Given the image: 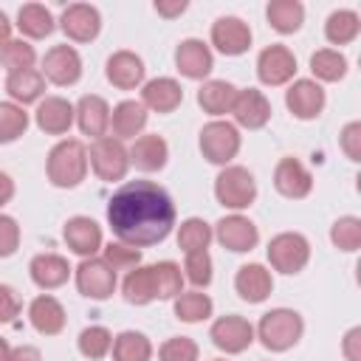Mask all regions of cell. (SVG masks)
Segmentation results:
<instances>
[{"mask_svg": "<svg viewBox=\"0 0 361 361\" xmlns=\"http://www.w3.org/2000/svg\"><path fill=\"white\" fill-rule=\"evenodd\" d=\"M110 127H113V135H116L118 141L141 135V130L147 127V107H144L141 102H135V99L118 102V104L110 110Z\"/></svg>", "mask_w": 361, "mask_h": 361, "instance_id": "cell-27", "label": "cell"}, {"mask_svg": "<svg viewBox=\"0 0 361 361\" xmlns=\"http://www.w3.org/2000/svg\"><path fill=\"white\" fill-rule=\"evenodd\" d=\"M212 361H226V358H212Z\"/></svg>", "mask_w": 361, "mask_h": 361, "instance_id": "cell-56", "label": "cell"}, {"mask_svg": "<svg viewBox=\"0 0 361 361\" xmlns=\"http://www.w3.org/2000/svg\"><path fill=\"white\" fill-rule=\"evenodd\" d=\"M8 39H11V23H8V17L0 11V48H3Z\"/></svg>", "mask_w": 361, "mask_h": 361, "instance_id": "cell-54", "label": "cell"}, {"mask_svg": "<svg viewBox=\"0 0 361 361\" xmlns=\"http://www.w3.org/2000/svg\"><path fill=\"white\" fill-rule=\"evenodd\" d=\"M28 271H31L34 285L42 288V290L62 288V285L68 282V276H71V265H68V259L59 257V254H37V257L31 259Z\"/></svg>", "mask_w": 361, "mask_h": 361, "instance_id": "cell-28", "label": "cell"}, {"mask_svg": "<svg viewBox=\"0 0 361 361\" xmlns=\"http://www.w3.org/2000/svg\"><path fill=\"white\" fill-rule=\"evenodd\" d=\"M212 310H214V302L200 290H186V293L175 296V316L180 322H189V324L206 322L212 316Z\"/></svg>", "mask_w": 361, "mask_h": 361, "instance_id": "cell-36", "label": "cell"}, {"mask_svg": "<svg viewBox=\"0 0 361 361\" xmlns=\"http://www.w3.org/2000/svg\"><path fill=\"white\" fill-rule=\"evenodd\" d=\"M34 118H37V127H39L42 133H48V135H65V133L71 130L73 118H76V110H73V104H71L68 99H62V96H45V99L37 104Z\"/></svg>", "mask_w": 361, "mask_h": 361, "instance_id": "cell-20", "label": "cell"}, {"mask_svg": "<svg viewBox=\"0 0 361 361\" xmlns=\"http://www.w3.org/2000/svg\"><path fill=\"white\" fill-rule=\"evenodd\" d=\"M274 186L282 197H290V200H299V197H307L310 189H313V175L307 172V166L296 158H282L274 169Z\"/></svg>", "mask_w": 361, "mask_h": 361, "instance_id": "cell-17", "label": "cell"}, {"mask_svg": "<svg viewBox=\"0 0 361 361\" xmlns=\"http://www.w3.org/2000/svg\"><path fill=\"white\" fill-rule=\"evenodd\" d=\"M324 102H327L324 87H322L316 79H296V82L288 87V93H285L288 110H290L296 118H302V121L316 118V116L324 110Z\"/></svg>", "mask_w": 361, "mask_h": 361, "instance_id": "cell-12", "label": "cell"}, {"mask_svg": "<svg viewBox=\"0 0 361 361\" xmlns=\"http://www.w3.org/2000/svg\"><path fill=\"white\" fill-rule=\"evenodd\" d=\"M102 259H104L116 274H118V271H133V268L141 262V251L116 240V243L104 245V257H102Z\"/></svg>", "mask_w": 361, "mask_h": 361, "instance_id": "cell-45", "label": "cell"}, {"mask_svg": "<svg viewBox=\"0 0 361 361\" xmlns=\"http://www.w3.org/2000/svg\"><path fill=\"white\" fill-rule=\"evenodd\" d=\"M87 164L93 166V172L102 180L113 183V180H121L127 175V169H130V152H127L124 141L104 135V138H96L93 141L90 155H87Z\"/></svg>", "mask_w": 361, "mask_h": 361, "instance_id": "cell-7", "label": "cell"}, {"mask_svg": "<svg viewBox=\"0 0 361 361\" xmlns=\"http://www.w3.org/2000/svg\"><path fill=\"white\" fill-rule=\"evenodd\" d=\"M45 172H48V180L54 186H59V189L79 186L85 180V175H87V149H85V144L76 141V138L59 141L48 152Z\"/></svg>", "mask_w": 361, "mask_h": 361, "instance_id": "cell-2", "label": "cell"}, {"mask_svg": "<svg viewBox=\"0 0 361 361\" xmlns=\"http://www.w3.org/2000/svg\"><path fill=\"white\" fill-rule=\"evenodd\" d=\"M124 299L130 305H149L155 302V282H152V268L149 265H135L124 276Z\"/></svg>", "mask_w": 361, "mask_h": 361, "instance_id": "cell-32", "label": "cell"}, {"mask_svg": "<svg viewBox=\"0 0 361 361\" xmlns=\"http://www.w3.org/2000/svg\"><path fill=\"white\" fill-rule=\"evenodd\" d=\"M358 31H361V17H358L353 8H338V11H333V14L327 17V23H324V37H327V42H333V45H347V42H353V39L358 37Z\"/></svg>", "mask_w": 361, "mask_h": 361, "instance_id": "cell-34", "label": "cell"}, {"mask_svg": "<svg viewBox=\"0 0 361 361\" xmlns=\"http://www.w3.org/2000/svg\"><path fill=\"white\" fill-rule=\"evenodd\" d=\"M62 237L68 243V248L73 254H79L82 259L93 257L99 248H102V226L93 220V217H85V214H76L65 223L62 228Z\"/></svg>", "mask_w": 361, "mask_h": 361, "instance_id": "cell-18", "label": "cell"}, {"mask_svg": "<svg viewBox=\"0 0 361 361\" xmlns=\"http://www.w3.org/2000/svg\"><path fill=\"white\" fill-rule=\"evenodd\" d=\"M42 76L59 87L76 85L82 76V56L71 45H54L42 59Z\"/></svg>", "mask_w": 361, "mask_h": 361, "instance_id": "cell-11", "label": "cell"}, {"mask_svg": "<svg viewBox=\"0 0 361 361\" xmlns=\"http://www.w3.org/2000/svg\"><path fill=\"white\" fill-rule=\"evenodd\" d=\"M6 90H8V96L14 99V104H20V107H23V104H31V102H37V99L42 96V90H45V76H42V71H34V68L8 73Z\"/></svg>", "mask_w": 361, "mask_h": 361, "instance_id": "cell-30", "label": "cell"}, {"mask_svg": "<svg viewBox=\"0 0 361 361\" xmlns=\"http://www.w3.org/2000/svg\"><path fill=\"white\" fill-rule=\"evenodd\" d=\"M155 11L166 20H172V17L186 11V0H155Z\"/></svg>", "mask_w": 361, "mask_h": 361, "instance_id": "cell-51", "label": "cell"}, {"mask_svg": "<svg viewBox=\"0 0 361 361\" xmlns=\"http://www.w3.org/2000/svg\"><path fill=\"white\" fill-rule=\"evenodd\" d=\"M344 358L347 361H361V327H350L347 336H344Z\"/></svg>", "mask_w": 361, "mask_h": 361, "instance_id": "cell-50", "label": "cell"}, {"mask_svg": "<svg viewBox=\"0 0 361 361\" xmlns=\"http://www.w3.org/2000/svg\"><path fill=\"white\" fill-rule=\"evenodd\" d=\"M175 65L186 79H206L214 68V56L203 39L189 37L175 48Z\"/></svg>", "mask_w": 361, "mask_h": 361, "instance_id": "cell-19", "label": "cell"}, {"mask_svg": "<svg viewBox=\"0 0 361 361\" xmlns=\"http://www.w3.org/2000/svg\"><path fill=\"white\" fill-rule=\"evenodd\" d=\"M28 130V113L14 102H0V144L17 141Z\"/></svg>", "mask_w": 361, "mask_h": 361, "instance_id": "cell-41", "label": "cell"}, {"mask_svg": "<svg viewBox=\"0 0 361 361\" xmlns=\"http://www.w3.org/2000/svg\"><path fill=\"white\" fill-rule=\"evenodd\" d=\"M34 59H37V51L31 42L25 39H8L3 48H0V62L8 73H17V71H28L34 68Z\"/></svg>", "mask_w": 361, "mask_h": 361, "instance_id": "cell-42", "label": "cell"}, {"mask_svg": "<svg viewBox=\"0 0 361 361\" xmlns=\"http://www.w3.org/2000/svg\"><path fill=\"white\" fill-rule=\"evenodd\" d=\"M17 28H20L25 37H31V39H42V37H48V34L54 31V17H51V11H48L45 6H39V3H25V6L17 11Z\"/></svg>", "mask_w": 361, "mask_h": 361, "instance_id": "cell-35", "label": "cell"}, {"mask_svg": "<svg viewBox=\"0 0 361 361\" xmlns=\"http://www.w3.org/2000/svg\"><path fill=\"white\" fill-rule=\"evenodd\" d=\"M76 110V124L85 135L90 138H104L107 127H110V104L102 99V96H82L79 104L73 107Z\"/></svg>", "mask_w": 361, "mask_h": 361, "instance_id": "cell-25", "label": "cell"}, {"mask_svg": "<svg viewBox=\"0 0 361 361\" xmlns=\"http://www.w3.org/2000/svg\"><path fill=\"white\" fill-rule=\"evenodd\" d=\"M183 276L195 285V288H206L212 282V257L209 251H192L183 259Z\"/></svg>", "mask_w": 361, "mask_h": 361, "instance_id": "cell-44", "label": "cell"}, {"mask_svg": "<svg viewBox=\"0 0 361 361\" xmlns=\"http://www.w3.org/2000/svg\"><path fill=\"white\" fill-rule=\"evenodd\" d=\"M268 23L279 34H293L305 23V6L299 0H274L268 3Z\"/></svg>", "mask_w": 361, "mask_h": 361, "instance_id": "cell-31", "label": "cell"}, {"mask_svg": "<svg viewBox=\"0 0 361 361\" xmlns=\"http://www.w3.org/2000/svg\"><path fill=\"white\" fill-rule=\"evenodd\" d=\"M104 73H107V82H110L113 87H118V90H133V87H138V85L144 82L147 68H144L141 56H135L133 51H116V54H110Z\"/></svg>", "mask_w": 361, "mask_h": 361, "instance_id": "cell-22", "label": "cell"}, {"mask_svg": "<svg viewBox=\"0 0 361 361\" xmlns=\"http://www.w3.org/2000/svg\"><path fill=\"white\" fill-rule=\"evenodd\" d=\"M20 248V226L14 217L0 214V257H11Z\"/></svg>", "mask_w": 361, "mask_h": 361, "instance_id": "cell-47", "label": "cell"}, {"mask_svg": "<svg viewBox=\"0 0 361 361\" xmlns=\"http://www.w3.org/2000/svg\"><path fill=\"white\" fill-rule=\"evenodd\" d=\"M234 99H237V87L231 82H226V79H209L197 90V104L209 116H226V113H231Z\"/></svg>", "mask_w": 361, "mask_h": 361, "instance_id": "cell-29", "label": "cell"}, {"mask_svg": "<svg viewBox=\"0 0 361 361\" xmlns=\"http://www.w3.org/2000/svg\"><path fill=\"white\" fill-rule=\"evenodd\" d=\"M28 319L39 336H56L65 330V307L51 293H42L28 305Z\"/></svg>", "mask_w": 361, "mask_h": 361, "instance_id": "cell-24", "label": "cell"}, {"mask_svg": "<svg viewBox=\"0 0 361 361\" xmlns=\"http://www.w3.org/2000/svg\"><path fill=\"white\" fill-rule=\"evenodd\" d=\"M59 25L62 31L68 34V39L73 42H90L99 37L102 31V14L96 6H87V3H73L62 11L59 17Z\"/></svg>", "mask_w": 361, "mask_h": 361, "instance_id": "cell-13", "label": "cell"}, {"mask_svg": "<svg viewBox=\"0 0 361 361\" xmlns=\"http://www.w3.org/2000/svg\"><path fill=\"white\" fill-rule=\"evenodd\" d=\"M240 130L237 124L231 121H209L203 130H200V152L209 164H220V166H228L231 158L240 152Z\"/></svg>", "mask_w": 361, "mask_h": 361, "instance_id": "cell-5", "label": "cell"}, {"mask_svg": "<svg viewBox=\"0 0 361 361\" xmlns=\"http://www.w3.org/2000/svg\"><path fill=\"white\" fill-rule=\"evenodd\" d=\"M76 347H79V353H82L85 358H90V361L104 358V355L110 353V347H113V333H110L107 327H102V324H90V327H85V330L79 333Z\"/></svg>", "mask_w": 361, "mask_h": 361, "instance_id": "cell-40", "label": "cell"}, {"mask_svg": "<svg viewBox=\"0 0 361 361\" xmlns=\"http://www.w3.org/2000/svg\"><path fill=\"white\" fill-rule=\"evenodd\" d=\"M302 333H305V322H302V316H299L296 310H290V307H274V310H268V313L259 319V324H257V338H259L262 347L271 350V353H285V350H290V347L302 338Z\"/></svg>", "mask_w": 361, "mask_h": 361, "instance_id": "cell-3", "label": "cell"}, {"mask_svg": "<svg viewBox=\"0 0 361 361\" xmlns=\"http://www.w3.org/2000/svg\"><path fill=\"white\" fill-rule=\"evenodd\" d=\"M212 45L226 56H240L251 48V28L240 17H220L212 25Z\"/></svg>", "mask_w": 361, "mask_h": 361, "instance_id": "cell-15", "label": "cell"}, {"mask_svg": "<svg viewBox=\"0 0 361 361\" xmlns=\"http://www.w3.org/2000/svg\"><path fill=\"white\" fill-rule=\"evenodd\" d=\"M338 141H341V149L350 161H361V121H350L341 130Z\"/></svg>", "mask_w": 361, "mask_h": 361, "instance_id": "cell-48", "label": "cell"}, {"mask_svg": "<svg viewBox=\"0 0 361 361\" xmlns=\"http://www.w3.org/2000/svg\"><path fill=\"white\" fill-rule=\"evenodd\" d=\"M310 71L322 82H338L347 73V56L336 48H322L310 56Z\"/></svg>", "mask_w": 361, "mask_h": 361, "instance_id": "cell-37", "label": "cell"}, {"mask_svg": "<svg viewBox=\"0 0 361 361\" xmlns=\"http://www.w3.org/2000/svg\"><path fill=\"white\" fill-rule=\"evenodd\" d=\"M11 197H14V180H11V175L0 172V206H6Z\"/></svg>", "mask_w": 361, "mask_h": 361, "instance_id": "cell-53", "label": "cell"}, {"mask_svg": "<svg viewBox=\"0 0 361 361\" xmlns=\"http://www.w3.org/2000/svg\"><path fill=\"white\" fill-rule=\"evenodd\" d=\"M214 197L226 209H234V212L248 209L257 200V180L245 166L228 164L214 178Z\"/></svg>", "mask_w": 361, "mask_h": 361, "instance_id": "cell-4", "label": "cell"}, {"mask_svg": "<svg viewBox=\"0 0 361 361\" xmlns=\"http://www.w3.org/2000/svg\"><path fill=\"white\" fill-rule=\"evenodd\" d=\"M180 102H183V87L172 76L149 79L141 90V104L155 110V113H172Z\"/></svg>", "mask_w": 361, "mask_h": 361, "instance_id": "cell-26", "label": "cell"}, {"mask_svg": "<svg viewBox=\"0 0 361 361\" xmlns=\"http://www.w3.org/2000/svg\"><path fill=\"white\" fill-rule=\"evenodd\" d=\"M234 288H237V293H240L243 302H248V305H259V302H265V299L271 296V290H274V279H271V271H268L265 265H259V262H248V265H243V268L237 271V276H234Z\"/></svg>", "mask_w": 361, "mask_h": 361, "instance_id": "cell-21", "label": "cell"}, {"mask_svg": "<svg viewBox=\"0 0 361 361\" xmlns=\"http://www.w3.org/2000/svg\"><path fill=\"white\" fill-rule=\"evenodd\" d=\"M209 338H212V344L217 350H223L228 355H237V353H243V350L251 347V341H254V324L248 319L237 316V313H228V316H220L212 324Z\"/></svg>", "mask_w": 361, "mask_h": 361, "instance_id": "cell-9", "label": "cell"}, {"mask_svg": "<svg viewBox=\"0 0 361 361\" xmlns=\"http://www.w3.org/2000/svg\"><path fill=\"white\" fill-rule=\"evenodd\" d=\"M8 361H42V355H39V350H37V347L23 344V347H14V350H11Z\"/></svg>", "mask_w": 361, "mask_h": 361, "instance_id": "cell-52", "label": "cell"}, {"mask_svg": "<svg viewBox=\"0 0 361 361\" xmlns=\"http://www.w3.org/2000/svg\"><path fill=\"white\" fill-rule=\"evenodd\" d=\"M20 296H17V290L14 288H8V285H0V324H8V322H14V316L20 313Z\"/></svg>", "mask_w": 361, "mask_h": 361, "instance_id": "cell-49", "label": "cell"}, {"mask_svg": "<svg viewBox=\"0 0 361 361\" xmlns=\"http://www.w3.org/2000/svg\"><path fill=\"white\" fill-rule=\"evenodd\" d=\"M296 73V56L290 48L285 45H268L259 51L257 56V76L262 85L268 87H279L285 82H290Z\"/></svg>", "mask_w": 361, "mask_h": 361, "instance_id": "cell-10", "label": "cell"}, {"mask_svg": "<svg viewBox=\"0 0 361 361\" xmlns=\"http://www.w3.org/2000/svg\"><path fill=\"white\" fill-rule=\"evenodd\" d=\"M127 152H130V164L135 169H141V172H158V169L166 166V158H169L166 141L161 135H155V133L138 135Z\"/></svg>", "mask_w": 361, "mask_h": 361, "instance_id": "cell-23", "label": "cell"}, {"mask_svg": "<svg viewBox=\"0 0 361 361\" xmlns=\"http://www.w3.org/2000/svg\"><path fill=\"white\" fill-rule=\"evenodd\" d=\"M214 231L206 220L200 217H189L180 223L178 228V248H183V254H192V251H206L209 243H212Z\"/></svg>", "mask_w": 361, "mask_h": 361, "instance_id": "cell-38", "label": "cell"}, {"mask_svg": "<svg viewBox=\"0 0 361 361\" xmlns=\"http://www.w3.org/2000/svg\"><path fill=\"white\" fill-rule=\"evenodd\" d=\"M8 355H11V347L6 338H0V361H8Z\"/></svg>", "mask_w": 361, "mask_h": 361, "instance_id": "cell-55", "label": "cell"}, {"mask_svg": "<svg viewBox=\"0 0 361 361\" xmlns=\"http://www.w3.org/2000/svg\"><path fill=\"white\" fill-rule=\"evenodd\" d=\"M310 259V243L299 231H282L268 243V262L279 274H299Z\"/></svg>", "mask_w": 361, "mask_h": 361, "instance_id": "cell-6", "label": "cell"}, {"mask_svg": "<svg viewBox=\"0 0 361 361\" xmlns=\"http://www.w3.org/2000/svg\"><path fill=\"white\" fill-rule=\"evenodd\" d=\"M76 288L82 296L102 302L116 290V271L102 257H87L76 268Z\"/></svg>", "mask_w": 361, "mask_h": 361, "instance_id": "cell-8", "label": "cell"}, {"mask_svg": "<svg viewBox=\"0 0 361 361\" xmlns=\"http://www.w3.org/2000/svg\"><path fill=\"white\" fill-rule=\"evenodd\" d=\"M200 350L197 344L189 338V336H175V338H166L158 350V358L161 361H197Z\"/></svg>", "mask_w": 361, "mask_h": 361, "instance_id": "cell-46", "label": "cell"}, {"mask_svg": "<svg viewBox=\"0 0 361 361\" xmlns=\"http://www.w3.org/2000/svg\"><path fill=\"white\" fill-rule=\"evenodd\" d=\"M113 361H149L152 358V344L144 333L138 330H124L113 338Z\"/></svg>", "mask_w": 361, "mask_h": 361, "instance_id": "cell-33", "label": "cell"}, {"mask_svg": "<svg viewBox=\"0 0 361 361\" xmlns=\"http://www.w3.org/2000/svg\"><path fill=\"white\" fill-rule=\"evenodd\" d=\"M107 223L124 245H155L166 240L175 226V203L169 192L152 180H127L107 200Z\"/></svg>", "mask_w": 361, "mask_h": 361, "instance_id": "cell-1", "label": "cell"}, {"mask_svg": "<svg viewBox=\"0 0 361 361\" xmlns=\"http://www.w3.org/2000/svg\"><path fill=\"white\" fill-rule=\"evenodd\" d=\"M214 237L223 248L234 251V254H243V251H251L257 243H259V231L257 226L243 217V214H228L223 217L217 226H214Z\"/></svg>", "mask_w": 361, "mask_h": 361, "instance_id": "cell-14", "label": "cell"}, {"mask_svg": "<svg viewBox=\"0 0 361 361\" xmlns=\"http://www.w3.org/2000/svg\"><path fill=\"white\" fill-rule=\"evenodd\" d=\"M152 268V282H155V299H175L178 293H183V271L180 265L164 259L149 265Z\"/></svg>", "mask_w": 361, "mask_h": 361, "instance_id": "cell-39", "label": "cell"}, {"mask_svg": "<svg viewBox=\"0 0 361 361\" xmlns=\"http://www.w3.org/2000/svg\"><path fill=\"white\" fill-rule=\"evenodd\" d=\"M330 240L338 251H347V254L358 251V245H361V220L353 217V214L338 217L330 228Z\"/></svg>", "mask_w": 361, "mask_h": 361, "instance_id": "cell-43", "label": "cell"}, {"mask_svg": "<svg viewBox=\"0 0 361 361\" xmlns=\"http://www.w3.org/2000/svg\"><path fill=\"white\" fill-rule=\"evenodd\" d=\"M231 116L240 127L245 130H259L268 124L271 118V102L265 99L262 90L257 87H245V90H237V99L231 104Z\"/></svg>", "mask_w": 361, "mask_h": 361, "instance_id": "cell-16", "label": "cell"}]
</instances>
